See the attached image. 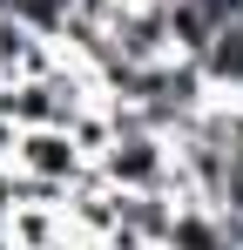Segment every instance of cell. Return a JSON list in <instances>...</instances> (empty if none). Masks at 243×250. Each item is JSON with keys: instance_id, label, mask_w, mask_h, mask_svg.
<instances>
[{"instance_id": "7", "label": "cell", "mask_w": 243, "mask_h": 250, "mask_svg": "<svg viewBox=\"0 0 243 250\" xmlns=\"http://www.w3.org/2000/svg\"><path fill=\"white\" fill-rule=\"evenodd\" d=\"M27 47H34V34H27V21H20V14H0V82H14V75H20Z\"/></svg>"}, {"instance_id": "9", "label": "cell", "mask_w": 243, "mask_h": 250, "mask_svg": "<svg viewBox=\"0 0 243 250\" xmlns=\"http://www.w3.org/2000/svg\"><path fill=\"white\" fill-rule=\"evenodd\" d=\"M0 14H20V0H0Z\"/></svg>"}, {"instance_id": "6", "label": "cell", "mask_w": 243, "mask_h": 250, "mask_svg": "<svg viewBox=\"0 0 243 250\" xmlns=\"http://www.w3.org/2000/svg\"><path fill=\"white\" fill-rule=\"evenodd\" d=\"M7 230H14V250H68V244H75L68 209H54V203H20V209H7Z\"/></svg>"}, {"instance_id": "5", "label": "cell", "mask_w": 243, "mask_h": 250, "mask_svg": "<svg viewBox=\"0 0 243 250\" xmlns=\"http://www.w3.org/2000/svg\"><path fill=\"white\" fill-rule=\"evenodd\" d=\"M169 250H237L230 244V223H223V209L216 203H196V196H182L176 216H169Z\"/></svg>"}, {"instance_id": "8", "label": "cell", "mask_w": 243, "mask_h": 250, "mask_svg": "<svg viewBox=\"0 0 243 250\" xmlns=\"http://www.w3.org/2000/svg\"><path fill=\"white\" fill-rule=\"evenodd\" d=\"M0 250H14V230H7V216H0Z\"/></svg>"}, {"instance_id": "3", "label": "cell", "mask_w": 243, "mask_h": 250, "mask_svg": "<svg viewBox=\"0 0 243 250\" xmlns=\"http://www.w3.org/2000/svg\"><path fill=\"white\" fill-rule=\"evenodd\" d=\"M216 7L209 0H162V34H169V61H202V47L216 34Z\"/></svg>"}, {"instance_id": "4", "label": "cell", "mask_w": 243, "mask_h": 250, "mask_svg": "<svg viewBox=\"0 0 243 250\" xmlns=\"http://www.w3.org/2000/svg\"><path fill=\"white\" fill-rule=\"evenodd\" d=\"M196 68H202V82H209V95H243V14H223L216 21V34H209Z\"/></svg>"}, {"instance_id": "2", "label": "cell", "mask_w": 243, "mask_h": 250, "mask_svg": "<svg viewBox=\"0 0 243 250\" xmlns=\"http://www.w3.org/2000/svg\"><path fill=\"white\" fill-rule=\"evenodd\" d=\"M14 169H20V176H40V183L75 189L95 163H88V149L68 135V122H47V128H20V142H14Z\"/></svg>"}, {"instance_id": "1", "label": "cell", "mask_w": 243, "mask_h": 250, "mask_svg": "<svg viewBox=\"0 0 243 250\" xmlns=\"http://www.w3.org/2000/svg\"><path fill=\"white\" fill-rule=\"evenodd\" d=\"M108 189H169L176 196V135L162 128H115V142L95 156Z\"/></svg>"}]
</instances>
